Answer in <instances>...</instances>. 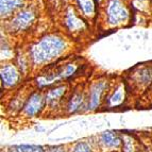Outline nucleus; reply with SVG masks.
Returning a JSON list of instances; mask_svg holds the SVG:
<instances>
[{"mask_svg": "<svg viewBox=\"0 0 152 152\" xmlns=\"http://www.w3.org/2000/svg\"><path fill=\"white\" fill-rule=\"evenodd\" d=\"M47 111L45 94L42 91H33L27 96L20 115L26 119L37 118Z\"/></svg>", "mask_w": 152, "mask_h": 152, "instance_id": "nucleus-1", "label": "nucleus"}, {"mask_svg": "<svg viewBox=\"0 0 152 152\" xmlns=\"http://www.w3.org/2000/svg\"><path fill=\"white\" fill-rule=\"evenodd\" d=\"M107 83L105 81L96 82L88 88L86 94V112H95L104 104L107 97Z\"/></svg>", "mask_w": 152, "mask_h": 152, "instance_id": "nucleus-2", "label": "nucleus"}, {"mask_svg": "<svg viewBox=\"0 0 152 152\" xmlns=\"http://www.w3.org/2000/svg\"><path fill=\"white\" fill-rule=\"evenodd\" d=\"M44 94H45L46 103H47V110L49 112L56 113L58 111H62L63 113L66 94H67L66 85H56V86L50 87Z\"/></svg>", "mask_w": 152, "mask_h": 152, "instance_id": "nucleus-3", "label": "nucleus"}, {"mask_svg": "<svg viewBox=\"0 0 152 152\" xmlns=\"http://www.w3.org/2000/svg\"><path fill=\"white\" fill-rule=\"evenodd\" d=\"M86 112V94L83 91H76L67 97L63 107V114L75 115Z\"/></svg>", "mask_w": 152, "mask_h": 152, "instance_id": "nucleus-4", "label": "nucleus"}, {"mask_svg": "<svg viewBox=\"0 0 152 152\" xmlns=\"http://www.w3.org/2000/svg\"><path fill=\"white\" fill-rule=\"evenodd\" d=\"M97 147L104 151H118L122 148L124 138L115 131H104L97 136Z\"/></svg>", "mask_w": 152, "mask_h": 152, "instance_id": "nucleus-5", "label": "nucleus"}, {"mask_svg": "<svg viewBox=\"0 0 152 152\" xmlns=\"http://www.w3.org/2000/svg\"><path fill=\"white\" fill-rule=\"evenodd\" d=\"M20 82V76L13 65H5L1 68V84L5 88H14Z\"/></svg>", "mask_w": 152, "mask_h": 152, "instance_id": "nucleus-6", "label": "nucleus"}, {"mask_svg": "<svg viewBox=\"0 0 152 152\" xmlns=\"http://www.w3.org/2000/svg\"><path fill=\"white\" fill-rule=\"evenodd\" d=\"M124 89L117 87L116 89L112 91L111 94L107 95L104 100V107L107 109H117L121 107L124 103L126 96H124Z\"/></svg>", "mask_w": 152, "mask_h": 152, "instance_id": "nucleus-7", "label": "nucleus"}, {"mask_svg": "<svg viewBox=\"0 0 152 152\" xmlns=\"http://www.w3.org/2000/svg\"><path fill=\"white\" fill-rule=\"evenodd\" d=\"M97 147L94 146L93 142H87L85 140L75 142L69 146V151L70 152H96Z\"/></svg>", "mask_w": 152, "mask_h": 152, "instance_id": "nucleus-8", "label": "nucleus"}, {"mask_svg": "<svg viewBox=\"0 0 152 152\" xmlns=\"http://www.w3.org/2000/svg\"><path fill=\"white\" fill-rule=\"evenodd\" d=\"M8 152H47L41 145H13L7 148Z\"/></svg>", "mask_w": 152, "mask_h": 152, "instance_id": "nucleus-9", "label": "nucleus"}, {"mask_svg": "<svg viewBox=\"0 0 152 152\" xmlns=\"http://www.w3.org/2000/svg\"><path fill=\"white\" fill-rule=\"evenodd\" d=\"M47 152H70L69 147L66 145H54V146H47Z\"/></svg>", "mask_w": 152, "mask_h": 152, "instance_id": "nucleus-10", "label": "nucleus"}, {"mask_svg": "<svg viewBox=\"0 0 152 152\" xmlns=\"http://www.w3.org/2000/svg\"><path fill=\"white\" fill-rule=\"evenodd\" d=\"M0 152H8V151H7V150H4V149H2Z\"/></svg>", "mask_w": 152, "mask_h": 152, "instance_id": "nucleus-11", "label": "nucleus"}]
</instances>
